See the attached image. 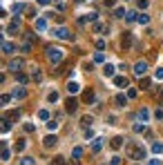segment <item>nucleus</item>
I'll list each match as a JSON object with an SVG mask.
<instances>
[{
    "label": "nucleus",
    "mask_w": 163,
    "mask_h": 165,
    "mask_svg": "<svg viewBox=\"0 0 163 165\" xmlns=\"http://www.w3.org/2000/svg\"><path fill=\"white\" fill-rule=\"evenodd\" d=\"M132 71H134V76H145V71H148V63H145V60H138Z\"/></svg>",
    "instance_id": "obj_5"
},
{
    "label": "nucleus",
    "mask_w": 163,
    "mask_h": 165,
    "mask_svg": "<svg viewBox=\"0 0 163 165\" xmlns=\"http://www.w3.org/2000/svg\"><path fill=\"white\" fill-rule=\"evenodd\" d=\"M148 165H161V161H159V159H152V161H150Z\"/></svg>",
    "instance_id": "obj_49"
},
{
    "label": "nucleus",
    "mask_w": 163,
    "mask_h": 165,
    "mask_svg": "<svg viewBox=\"0 0 163 165\" xmlns=\"http://www.w3.org/2000/svg\"><path fill=\"white\" fill-rule=\"evenodd\" d=\"M152 152H154V154H161V152H163V145L159 143V141H157V143H152Z\"/></svg>",
    "instance_id": "obj_25"
},
{
    "label": "nucleus",
    "mask_w": 163,
    "mask_h": 165,
    "mask_svg": "<svg viewBox=\"0 0 163 165\" xmlns=\"http://www.w3.org/2000/svg\"><path fill=\"white\" fill-rule=\"evenodd\" d=\"M123 16H125V9H123V7H116V9H114V18H123Z\"/></svg>",
    "instance_id": "obj_28"
},
{
    "label": "nucleus",
    "mask_w": 163,
    "mask_h": 165,
    "mask_svg": "<svg viewBox=\"0 0 163 165\" xmlns=\"http://www.w3.org/2000/svg\"><path fill=\"white\" fill-rule=\"evenodd\" d=\"M132 130H134V134H141V132H143V130H145V127H143V125H141V123H138V125H134V127H132Z\"/></svg>",
    "instance_id": "obj_40"
},
{
    "label": "nucleus",
    "mask_w": 163,
    "mask_h": 165,
    "mask_svg": "<svg viewBox=\"0 0 163 165\" xmlns=\"http://www.w3.org/2000/svg\"><path fill=\"white\" fill-rule=\"evenodd\" d=\"M27 16H29V18H36V9H27Z\"/></svg>",
    "instance_id": "obj_48"
},
{
    "label": "nucleus",
    "mask_w": 163,
    "mask_h": 165,
    "mask_svg": "<svg viewBox=\"0 0 163 165\" xmlns=\"http://www.w3.org/2000/svg\"><path fill=\"white\" fill-rule=\"evenodd\" d=\"M132 43H134L132 31H123L121 34V51H130L132 49Z\"/></svg>",
    "instance_id": "obj_2"
},
{
    "label": "nucleus",
    "mask_w": 163,
    "mask_h": 165,
    "mask_svg": "<svg viewBox=\"0 0 163 165\" xmlns=\"http://www.w3.org/2000/svg\"><path fill=\"white\" fill-rule=\"evenodd\" d=\"M130 154H132L136 161H138V159H145V150H143V147H134V145H132V147H130Z\"/></svg>",
    "instance_id": "obj_9"
},
{
    "label": "nucleus",
    "mask_w": 163,
    "mask_h": 165,
    "mask_svg": "<svg viewBox=\"0 0 163 165\" xmlns=\"http://www.w3.org/2000/svg\"><path fill=\"white\" fill-rule=\"evenodd\" d=\"M76 110H78V100L76 98H67L65 100V112L67 114H74Z\"/></svg>",
    "instance_id": "obj_7"
},
{
    "label": "nucleus",
    "mask_w": 163,
    "mask_h": 165,
    "mask_svg": "<svg viewBox=\"0 0 163 165\" xmlns=\"http://www.w3.org/2000/svg\"><path fill=\"white\" fill-rule=\"evenodd\" d=\"M136 118H138V120H141V123H145V120H148V118H150V112H148V110H145V107H143V110H138V114H136Z\"/></svg>",
    "instance_id": "obj_13"
},
{
    "label": "nucleus",
    "mask_w": 163,
    "mask_h": 165,
    "mask_svg": "<svg viewBox=\"0 0 163 165\" xmlns=\"http://www.w3.org/2000/svg\"><path fill=\"white\" fill-rule=\"evenodd\" d=\"M103 74H105V76H114V67L112 65H105V67H103Z\"/></svg>",
    "instance_id": "obj_30"
},
{
    "label": "nucleus",
    "mask_w": 163,
    "mask_h": 165,
    "mask_svg": "<svg viewBox=\"0 0 163 165\" xmlns=\"http://www.w3.org/2000/svg\"><path fill=\"white\" fill-rule=\"evenodd\" d=\"M103 60H105V56H103V51L98 49L96 54H94V63H103Z\"/></svg>",
    "instance_id": "obj_29"
},
{
    "label": "nucleus",
    "mask_w": 163,
    "mask_h": 165,
    "mask_svg": "<svg viewBox=\"0 0 163 165\" xmlns=\"http://www.w3.org/2000/svg\"><path fill=\"white\" fill-rule=\"evenodd\" d=\"M110 145H112V150H118V147L123 145V136H116V138H112V143H110Z\"/></svg>",
    "instance_id": "obj_17"
},
{
    "label": "nucleus",
    "mask_w": 163,
    "mask_h": 165,
    "mask_svg": "<svg viewBox=\"0 0 163 165\" xmlns=\"http://www.w3.org/2000/svg\"><path fill=\"white\" fill-rule=\"evenodd\" d=\"M141 89H150V78H141Z\"/></svg>",
    "instance_id": "obj_36"
},
{
    "label": "nucleus",
    "mask_w": 163,
    "mask_h": 165,
    "mask_svg": "<svg viewBox=\"0 0 163 165\" xmlns=\"http://www.w3.org/2000/svg\"><path fill=\"white\" fill-rule=\"evenodd\" d=\"M56 143H58V138L54 134H47L45 138H43V145H45V150H51V147H56Z\"/></svg>",
    "instance_id": "obj_6"
},
{
    "label": "nucleus",
    "mask_w": 163,
    "mask_h": 165,
    "mask_svg": "<svg viewBox=\"0 0 163 165\" xmlns=\"http://www.w3.org/2000/svg\"><path fill=\"white\" fill-rule=\"evenodd\" d=\"M51 165H67V161L63 159V156H54V159H51Z\"/></svg>",
    "instance_id": "obj_24"
},
{
    "label": "nucleus",
    "mask_w": 163,
    "mask_h": 165,
    "mask_svg": "<svg viewBox=\"0 0 163 165\" xmlns=\"http://www.w3.org/2000/svg\"><path fill=\"white\" fill-rule=\"evenodd\" d=\"M51 0H38V5H49Z\"/></svg>",
    "instance_id": "obj_51"
},
{
    "label": "nucleus",
    "mask_w": 163,
    "mask_h": 165,
    "mask_svg": "<svg viewBox=\"0 0 163 165\" xmlns=\"http://www.w3.org/2000/svg\"><path fill=\"white\" fill-rule=\"evenodd\" d=\"M22 67H25V60H22V58H11L9 65H7V69H11V71H16V74H18Z\"/></svg>",
    "instance_id": "obj_3"
},
{
    "label": "nucleus",
    "mask_w": 163,
    "mask_h": 165,
    "mask_svg": "<svg viewBox=\"0 0 163 165\" xmlns=\"http://www.w3.org/2000/svg\"><path fill=\"white\" fill-rule=\"evenodd\" d=\"M110 165H121V159H118V156H112V161H110Z\"/></svg>",
    "instance_id": "obj_44"
},
{
    "label": "nucleus",
    "mask_w": 163,
    "mask_h": 165,
    "mask_svg": "<svg viewBox=\"0 0 163 165\" xmlns=\"http://www.w3.org/2000/svg\"><path fill=\"white\" fill-rule=\"evenodd\" d=\"M128 98H136V89H128Z\"/></svg>",
    "instance_id": "obj_46"
},
{
    "label": "nucleus",
    "mask_w": 163,
    "mask_h": 165,
    "mask_svg": "<svg viewBox=\"0 0 163 165\" xmlns=\"http://www.w3.org/2000/svg\"><path fill=\"white\" fill-rule=\"evenodd\" d=\"M114 85H116V87H128L130 80L125 78V76H114Z\"/></svg>",
    "instance_id": "obj_11"
},
{
    "label": "nucleus",
    "mask_w": 163,
    "mask_h": 165,
    "mask_svg": "<svg viewBox=\"0 0 163 165\" xmlns=\"http://www.w3.org/2000/svg\"><path fill=\"white\" fill-rule=\"evenodd\" d=\"M125 103H128V96L118 94V96H116V105H118V107H125Z\"/></svg>",
    "instance_id": "obj_22"
},
{
    "label": "nucleus",
    "mask_w": 163,
    "mask_h": 165,
    "mask_svg": "<svg viewBox=\"0 0 163 165\" xmlns=\"http://www.w3.org/2000/svg\"><path fill=\"white\" fill-rule=\"evenodd\" d=\"M9 156H11V152H9V147H7V143L2 141V161H9Z\"/></svg>",
    "instance_id": "obj_19"
},
{
    "label": "nucleus",
    "mask_w": 163,
    "mask_h": 165,
    "mask_svg": "<svg viewBox=\"0 0 163 165\" xmlns=\"http://www.w3.org/2000/svg\"><path fill=\"white\" fill-rule=\"evenodd\" d=\"M81 156H83V147H74V152H71V159L81 161Z\"/></svg>",
    "instance_id": "obj_23"
},
{
    "label": "nucleus",
    "mask_w": 163,
    "mask_h": 165,
    "mask_svg": "<svg viewBox=\"0 0 163 165\" xmlns=\"http://www.w3.org/2000/svg\"><path fill=\"white\" fill-rule=\"evenodd\" d=\"M138 22H141V25H148V22H150V16H145V14H138Z\"/></svg>",
    "instance_id": "obj_31"
},
{
    "label": "nucleus",
    "mask_w": 163,
    "mask_h": 165,
    "mask_svg": "<svg viewBox=\"0 0 163 165\" xmlns=\"http://www.w3.org/2000/svg\"><path fill=\"white\" fill-rule=\"evenodd\" d=\"M11 96H14V98H25L27 89H25V87H18V89H14V94H11Z\"/></svg>",
    "instance_id": "obj_16"
},
{
    "label": "nucleus",
    "mask_w": 163,
    "mask_h": 165,
    "mask_svg": "<svg viewBox=\"0 0 163 165\" xmlns=\"http://www.w3.org/2000/svg\"><path fill=\"white\" fill-rule=\"evenodd\" d=\"M83 103H85V105H94V103H96V96H94L92 87H87V89L83 92Z\"/></svg>",
    "instance_id": "obj_4"
},
{
    "label": "nucleus",
    "mask_w": 163,
    "mask_h": 165,
    "mask_svg": "<svg viewBox=\"0 0 163 165\" xmlns=\"http://www.w3.org/2000/svg\"><path fill=\"white\" fill-rule=\"evenodd\" d=\"M16 78H18V83H20V85L29 83V76H27V74H22V71H18V76H16Z\"/></svg>",
    "instance_id": "obj_21"
},
{
    "label": "nucleus",
    "mask_w": 163,
    "mask_h": 165,
    "mask_svg": "<svg viewBox=\"0 0 163 165\" xmlns=\"http://www.w3.org/2000/svg\"><path fill=\"white\" fill-rule=\"evenodd\" d=\"M56 36H58L61 40H74V36L69 34V29H67V27H58V29H56Z\"/></svg>",
    "instance_id": "obj_8"
},
{
    "label": "nucleus",
    "mask_w": 163,
    "mask_h": 165,
    "mask_svg": "<svg viewBox=\"0 0 163 165\" xmlns=\"http://www.w3.org/2000/svg\"><path fill=\"white\" fill-rule=\"evenodd\" d=\"M78 89H81V87H78V83H74V80H71V83H67V92H69V94H76Z\"/></svg>",
    "instance_id": "obj_18"
},
{
    "label": "nucleus",
    "mask_w": 163,
    "mask_h": 165,
    "mask_svg": "<svg viewBox=\"0 0 163 165\" xmlns=\"http://www.w3.org/2000/svg\"><path fill=\"white\" fill-rule=\"evenodd\" d=\"M56 100H58V94H56V92H51V94H49V103H56Z\"/></svg>",
    "instance_id": "obj_43"
},
{
    "label": "nucleus",
    "mask_w": 163,
    "mask_h": 165,
    "mask_svg": "<svg viewBox=\"0 0 163 165\" xmlns=\"http://www.w3.org/2000/svg\"><path fill=\"white\" fill-rule=\"evenodd\" d=\"M148 7V0H138V9H145Z\"/></svg>",
    "instance_id": "obj_47"
},
{
    "label": "nucleus",
    "mask_w": 163,
    "mask_h": 165,
    "mask_svg": "<svg viewBox=\"0 0 163 165\" xmlns=\"http://www.w3.org/2000/svg\"><path fill=\"white\" fill-rule=\"evenodd\" d=\"M25 145H27V143H25V141H18V143H16V150H18V152H22V150H25Z\"/></svg>",
    "instance_id": "obj_38"
},
{
    "label": "nucleus",
    "mask_w": 163,
    "mask_h": 165,
    "mask_svg": "<svg viewBox=\"0 0 163 165\" xmlns=\"http://www.w3.org/2000/svg\"><path fill=\"white\" fill-rule=\"evenodd\" d=\"M69 165H78V161H76V159H71V163H69Z\"/></svg>",
    "instance_id": "obj_52"
},
{
    "label": "nucleus",
    "mask_w": 163,
    "mask_h": 165,
    "mask_svg": "<svg viewBox=\"0 0 163 165\" xmlns=\"http://www.w3.org/2000/svg\"><path fill=\"white\" fill-rule=\"evenodd\" d=\"M96 49H101V51L105 49V40H103V38H98V40H96Z\"/></svg>",
    "instance_id": "obj_39"
},
{
    "label": "nucleus",
    "mask_w": 163,
    "mask_h": 165,
    "mask_svg": "<svg viewBox=\"0 0 163 165\" xmlns=\"http://www.w3.org/2000/svg\"><path fill=\"white\" fill-rule=\"evenodd\" d=\"M105 5L107 7H114V5H116V0H105Z\"/></svg>",
    "instance_id": "obj_50"
},
{
    "label": "nucleus",
    "mask_w": 163,
    "mask_h": 165,
    "mask_svg": "<svg viewBox=\"0 0 163 165\" xmlns=\"http://www.w3.org/2000/svg\"><path fill=\"white\" fill-rule=\"evenodd\" d=\"M14 49H16L14 43H9V40H5V43H2V54H14Z\"/></svg>",
    "instance_id": "obj_12"
},
{
    "label": "nucleus",
    "mask_w": 163,
    "mask_h": 165,
    "mask_svg": "<svg viewBox=\"0 0 163 165\" xmlns=\"http://www.w3.org/2000/svg\"><path fill=\"white\" fill-rule=\"evenodd\" d=\"M38 118H40V120H47V118H49V112H47V110H40V112H38Z\"/></svg>",
    "instance_id": "obj_34"
},
{
    "label": "nucleus",
    "mask_w": 163,
    "mask_h": 165,
    "mask_svg": "<svg viewBox=\"0 0 163 165\" xmlns=\"http://www.w3.org/2000/svg\"><path fill=\"white\" fill-rule=\"evenodd\" d=\"M22 9H25V7H22V5H20V2H16V5H14V7H11V14H16V16H18V14H20V11H22Z\"/></svg>",
    "instance_id": "obj_26"
},
{
    "label": "nucleus",
    "mask_w": 163,
    "mask_h": 165,
    "mask_svg": "<svg viewBox=\"0 0 163 165\" xmlns=\"http://www.w3.org/2000/svg\"><path fill=\"white\" fill-rule=\"evenodd\" d=\"M20 165H36V161L29 159V156H25V159H20Z\"/></svg>",
    "instance_id": "obj_32"
},
{
    "label": "nucleus",
    "mask_w": 163,
    "mask_h": 165,
    "mask_svg": "<svg viewBox=\"0 0 163 165\" xmlns=\"http://www.w3.org/2000/svg\"><path fill=\"white\" fill-rule=\"evenodd\" d=\"M101 147H103V138H96L92 143V152H101Z\"/></svg>",
    "instance_id": "obj_20"
},
{
    "label": "nucleus",
    "mask_w": 163,
    "mask_h": 165,
    "mask_svg": "<svg viewBox=\"0 0 163 165\" xmlns=\"http://www.w3.org/2000/svg\"><path fill=\"white\" fill-rule=\"evenodd\" d=\"M36 29H38V31H45L47 29V20L45 18H36Z\"/></svg>",
    "instance_id": "obj_15"
},
{
    "label": "nucleus",
    "mask_w": 163,
    "mask_h": 165,
    "mask_svg": "<svg viewBox=\"0 0 163 165\" xmlns=\"http://www.w3.org/2000/svg\"><path fill=\"white\" fill-rule=\"evenodd\" d=\"M47 127H49V130H58V123H56V120H49V123H47Z\"/></svg>",
    "instance_id": "obj_41"
},
{
    "label": "nucleus",
    "mask_w": 163,
    "mask_h": 165,
    "mask_svg": "<svg viewBox=\"0 0 163 165\" xmlns=\"http://www.w3.org/2000/svg\"><path fill=\"white\" fill-rule=\"evenodd\" d=\"M125 20H128V22H134V20H136V11H130V14L125 16Z\"/></svg>",
    "instance_id": "obj_35"
},
{
    "label": "nucleus",
    "mask_w": 163,
    "mask_h": 165,
    "mask_svg": "<svg viewBox=\"0 0 163 165\" xmlns=\"http://www.w3.org/2000/svg\"><path fill=\"white\" fill-rule=\"evenodd\" d=\"M157 103H159V105H163V87L157 92Z\"/></svg>",
    "instance_id": "obj_37"
},
{
    "label": "nucleus",
    "mask_w": 163,
    "mask_h": 165,
    "mask_svg": "<svg viewBox=\"0 0 163 165\" xmlns=\"http://www.w3.org/2000/svg\"><path fill=\"white\" fill-rule=\"evenodd\" d=\"M154 76H157V80H163V67H159V69H157V74H154Z\"/></svg>",
    "instance_id": "obj_42"
},
{
    "label": "nucleus",
    "mask_w": 163,
    "mask_h": 165,
    "mask_svg": "<svg viewBox=\"0 0 163 165\" xmlns=\"http://www.w3.org/2000/svg\"><path fill=\"white\" fill-rule=\"evenodd\" d=\"M9 118H2V134H7V132H9Z\"/></svg>",
    "instance_id": "obj_33"
},
{
    "label": "nucleus",
    "mask_w": 163,
    "mask_h": 165,
    "mask_svg": "<svg viewBox=\"0 0 163 165\" xmlns=\"http://www.w3.org/2000/svg\"><path fill=\"white\" fill-rule=\"evenodd\" d=\"M18 29H20V22H18V20H11V25L7 27V34H16Z\"/></svg>",
    "instance_id": "obj_14"
},
{
    "label": "nucleus",
    "mask_w": 163,
    "mask_h": 165,
    "mask_svg": "<svg viewBox=\"0 0 163 165\" xmlns=\"http://www.w3.org/2000/svg\"><path fill=\"white\" fill-rule=\"evenodd\" d=\"M45 56H47V60H49V63H54V65H56V63H61V60L65 58V51H61L58 47H47V49H45Z\"/></svg>",
    "instance_id": "obj_1"
},
{
    "label": "nucleus",
    "mask_w": 163,
    "mask_h": 165,
    "mask_svg": "<svg viewBox=\"0 0 163 165\" xmlns=\"http://www.w3.org/2000/svg\"><path fill=\"white\" fill-rule=\"evenodd\" d=\"M31 80H34V83H40V80H43L40 67H31Z\"/></svg>",
    "instance_id": "obj_10"
},
{
    "label": "nucleus",
    "mask_w": 163,
    "mask_h": 165,
    "mask_svg": "<svg viewBox=\"0 0 163 165\" xmlns=\"http://www.w3.org/2000/svg\"><path fill=\"white\" fill-rule=\"evenodd\" d=\"M92 116H83V118H81V125H85V127H89V125H92Z\"/></svg>",
    "instance_id": "obj_27"
},
{
    "label": "nucleus",
    "mask_w": 163,
    "mask_h": 165,
    "mask_svg": "<svg viewBox=\"0 0 163 165\" xmlns=\"http://www.w3.org/2000/svg\"><path fill=\"white\" fill-rule=\"evenodd\" d=\"M0 100H2V105H7V103H9V100H11V96H9V94H5V96H2V98H0Z\"/></svg>",
    "instance_id": "obj_45"
}]
</instances>
